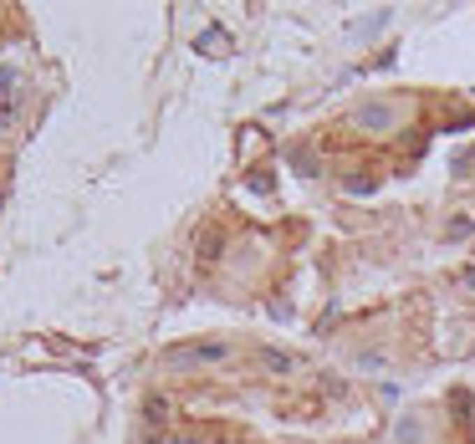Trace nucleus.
<instances>
[{
	"label": "nucleus",
	"instance_id": "f03ea898",
	"mask_svg": "<svg viewBox=\"0 0 475 444\" xmlns=\"http://www.w3.org/2000/svg\"><path fill=\"white\" fill-rule=\"evenodd\" d=\"M10 112H15V77L0 72V133L10 128Z\"/></svg>",
	"mask_w": 475,
	"mask_h": 444
},
{
	"label": "nucleus",
	"instance_id": "7ed1b4c3",
	"mask_svg": "<svg viewBox=\"0 0 475 444\" xmlns=\"http://www.w3.org/2000/svg\"><path fill=\"white\" fill-rule=\"evenodd\" d=\"M388 118H394L388 108H363V112H358V123H373V128H383Z\"/></svg>",
	"mask_w": 475,
	"mask_h": 444
},
{
	"label": "nucleus",
	"instance_id": "f257e3e1",
	"mask_svg": "<svg viewBox=\"0 0 475 444\" xmlns=\"http://www.w3.org/2000/svg\"><path fill=\"white\" fill-rule=\"evenodd\" d=\"M225 342H194V348H174V353H163V363L169 368H189V363H225Z\"/></svg>",
	"mask_w": 475,
	"mask_h": 444
}]
</instances>
